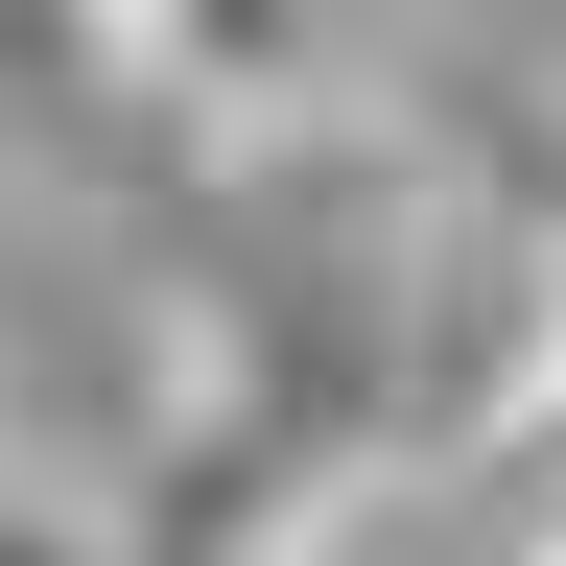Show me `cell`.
<instances>
[{"instance_id": "6da1fadb", "label": "cell", "mask_w": 566, "mask_h": 566, "mask_svg": "<svg viewBox=\"0 0 566 566\" xmlns=\"http://www.w3.org/2000/svg\"><path fill=\"white\" fill-rule=\"evenodd\" d=\"M331 495H378V354L283 307H189L118 472V566H283Z\"/></svg>"}, {"instance_id": "7a4b0ae2", "label": "cell", "mask_w": 566, "mask_h": 566, "mask_svg": "<svg viewBox=\"0 0 566 566\" xmlns=\"http://www.w3.org/2000/svg\"><path fill=\"white\" fill-rule=\"evenodd\" d=\"M472 472H495V566H520V543H566V283L520 307V354L472 378Z\"/></svg>"}, {"instance_id": "3957f363", "label": "cell", "mask_w": 566, "mask_h": 566, "mask_svg": "<svg viewBox=\"0 0 566 566\" xmlns=\"http://www.w3.org/2000/svg\"><path fill=\"white\" fill-rule=\"evenodd\" d=\"M0 566H118V495H48V472H0Z\"/></svg>"}, {"instance_id": "277c9868", "label": "cell", "mask_w": 566, "mask_h": 566, "mask_svg": "<svg viewBox=\"0 0 566 566\" xmlns=\"http://www.w3.org/2000/svg\"><path fill=\"white\" fill-rule=\"evenodd\" d=\"M283 566H449V543H424V495L378 472V495H331V520H307V543H283Z\"/></svg>"}, {"instance_id": "5b68a950", "label": "cell", "mask_w": 566, "mask_h": 566, "mask_svg": "<svg viewBox=\"0 0 566 566\" xmlns=\"http://www.w3.org/2000/svg\"><path fill=\"white\" fill-rule=\"evenodd\" d=\"M520 566H566V543H520Z\"/></svg>"}]
</instances>
